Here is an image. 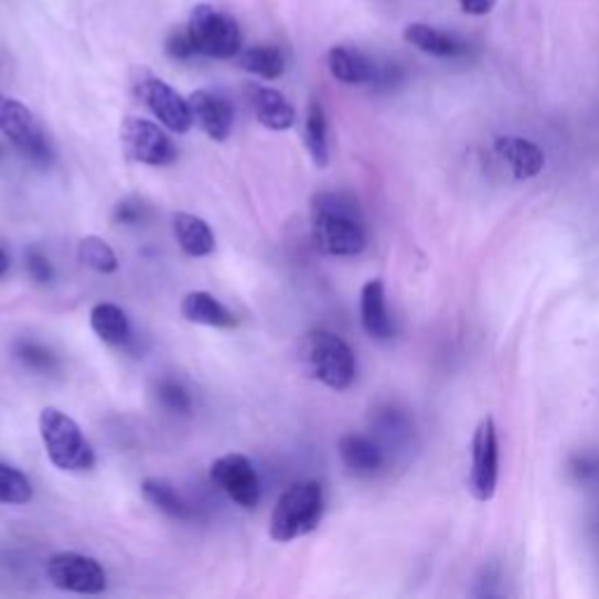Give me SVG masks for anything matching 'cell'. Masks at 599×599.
Masks as SVG:
<instances>
[{
	"instance_id": "cell-13",
	"label": "cell",
	"mask_w": 599,
	"mask_h": 599,
	"mask_svg": "<svg viewBox=\"0 0 599 599\" xmlns=\"http://www.w3.org/2000/svg\"><path fill=\"white\" fill-rule=\"evenodd\" d=\"M494 152L517 181L534 179L546 167L544 150L523 137H499L494 143Z\"/></svg>"
},
{
	"instance_id": "cell-34",
	"label": "cell",
	"mask_w": 599,
	"mask_h": 599,
	"mask_svg": "<svg viewBox=\"0 0 599 599\" xmlns=\"http://www.w3.org/2000/svg\"><path fill=\"white\" fill-rule=\"evenodd\" d=\"M3 152H6V150H3V148H0V158H3Z\"/></svg>"
},
{
	"instance_id": "cell-33",
	"label": "cell",
	"mask_w": 599,
	"mask_h": 599,
	"mask_svg": "<svg viewBox=\"0 0 599 599\" xmlns=\"http://www.w3.org/2000/svg\"><path fill=\"white\" fill-rule=\"evenodd\" d=\"M8 256H6V250L3 248H0V277H3L6 272H8Z\"/></svg>"
},
{
	"instance_id": "cell-28",
	"label": "cell",
	"mask_w": 599,
	"mask_h": 599,
	"mask_svg": "<svg viewBox=\"0 0 599 599\" xmlns=\"http://www.w3.org/2000/svg\"><path fill=\"white\" fill-rule=\"evenodd\" d=\"M14 354L17 359L22 361L26 368L31 371H41V373H50L56 368V356L47 350L45 344L41 342H31V340H19L14 344Z\"/></svg>"
},
{
	"instance_id": "cell-24",
	"label": "cell",
	"mask_w": 599,
	"mask_h": 599,
	"mask_svg": "<svg viewBox=\"0 0 599 599\" xmlns=\"http://www.w3.org/2000/svg\"><path fill=\"white\" fill-rule=\"evenodd\" d=\"M239 64L244 71L265 77V81H277V77L284 75L286 71V60L284 52L275 45H256L248 47L242 56Z\"/></svg>"
},
{
	"instance_id": "cell-10",
	"label": "cell",
	"mask_w": 599,
	"mask_h": 599,
	"mask_svg": "<svg viewBox=\"0 0 599 599\" xmlns=\"http://www.w3.org/2000/svg\"><path fill=\"white\" fill-rule=\"evenodd\" d=\"M211 480L237 506L250 511L260 501V478L244 454H225L211 467Z\"/></svg>"
},
{
	"instance_id": "cell-23",
	"label": "cell",
	"mask_w": 599,
	"mask_h": 599,
	"mask_svg": "<svg viewBox=\"0 0 599 599\" xmlns=\"http://www.w3.org/2000/svg\"><path fill=\"white\" fill-rule=\"evenodd\" d=\"M304 146L309 158L314 160L317 167H325L331 160V150H328V120L321 101H312L307 108V125H304Z\"/></svg>"
},
{
	"instance_id": "cell-21",
	"label": "cell",
	"mask_w": 599,
	"mask_h": 599,
	"mask_svg": "<svg viewBox=\"0 0 599 599\" xmlns=\"http://www.w3.org/2000/svg\"><path fill=\"white\" fill-rule=\"evenodd\" d=\"M89 323L96 338L110 346H122L131 338V325H129L127 314L122 312V307L113 302L94 304L89 312Z\"/></svg>"
},
{
	"instance_id": "cell-31",
	"label": "cell",
	"mask_w": 599,
	"mask_h": 599,
	"mask_svg": "<svg viewBox=\"0 0 599 599\" xmlns=\"http://www.w3.org/2000/svg\"><path fill=\"white\" fill-rule=\"evenodd\" d=\"M113 218L120 225H139L146 221V206L139 200H125L115 206Z\"/></svg>"
},
{
	"instance_id": "cell-17",
	"label": "cell",
	"mask_w": 599,
	"mask_h": 599,
	"mask_svg": "<svg viewBox=\"0 0 599 599\" xmlns=\"http://www.w3.org/2000/svg\"><path fill=\"white\" fill-rule=\"evenodd\" d=\"M328 68H331L335 81L344 85H368L375 83L377 75V64H373L363 52L344 45L328 52Z\"/></svg>"
},
{
	"instance_id": "cell-1",
	"label": "cell",
	"mask_w": 599,
	"mask_h": 599,
	"mask_svg": "<svg viewBox=\"0 0 599 599\" xmlns=\"http://www.w3.org/2000/svg\"><path fill=\"white\" fill-rule=\"evenodd\" d=\"M314 227L312 237L317 248L325 256L352 258L368 246L361 208L356 200L344 192H321L312 200Z\"/></svg>"
},
{
	"instance_id": "cell-30",
	"label": "cell",
	"mask_w": 599,
	"mask_h": 599,
	"mask_svg": "<svg viewBox=\"0 0 599 599\" xmlns=\"http://www.w3.org/2000/svg\"><path fill=\"white\" fill-rule=\"evenodd\" d=\"M26 269L35 284H50L54 279V269L50 258L38 248L26 250Z\"/></svg>"
},
{
	"instance_id": "cell-2",
	"label": "cell",
	"mask_w": 599,
	"mask_h": 599,
	"mask_svg": "<svg viewBox=\"0 0 599 599\" xmlns=\"http://www.w3.org/2000/svg\"><path fill=\"white\" fill-rule=\"evenodd\" d=\"M302 363L309 377L328 389L346 392L356 379V356L352 346L331 331H312L302 342Z\"/></svg>"
},
{
	"instance_id": "cell-5",
	"label": "cell",
	"mask_w": 599,
	"mask_h": 599,
	"mask_svg": "<svg viewBox=\"0 0 599 599\" xmlns=\"http://www.w3.org/2000/svg\"><path fill=\"white\" fill-rule=\"evenodd\" d=\"M185 29L197 54L211 56V60H232L242 50V31L235 17L214 6L200 3L192 8Z\"/></svg>"
},
{
	"instance_id": "cell-14",
	"label": "cell",
	"mask_w": 599,
	"mask_h": 599,
	"mask_svg": "<svg viewBox=\"0 0 599 599\" xmlns=\"http://www.w3.org/2000/svg\"><path fill=\"white\" fill-rule=\"evenodd\" d=\"M248 99L263 127L272 131H286L296 125V108L279 89L258 85L248 87Z\"/></svg>"
},
{
	"instance_id": "cell-7",
	"label": "cell",
	"mask_w": 599,
	"mask_h": 599,
	"mask_svg": "<svg viewBox=\"0 0 599 599\" xmlns=\"http://www.w3.org/2000/svg\"><path fill=\"white\" fill-rule=\"evenodd\" d=\"M120 139L127 158L150 167H167L179 158V150L173 141L154 125L143 118H127L120 127Z\"/></svg>"
},
{
	"instance_id": "cell-15",
	"label": "cell",
	"mask_w": 599,
	"mask_h": 599,
	"mask_svg": "<svg viewBox=\"0 0 599 599\" xmlns=\"http://www.w3.org/2000/svg\"><path fill=\"white\" fill-rule=\"evenodd\" d=\"M361 323L363 331L373 340H392L394 321L386 307L384 284L379 279H371L361 288Z\"/></svg>"
},
{
	"instance_id": "cell-9",
	"label": "cell",
	"mask_w": 599,
	"mask_h": 599,
	"mask_svg": "<svg viewBox=\"0 0 599 599\" xmlns=\"http://www.w3.org/2000/svg\"><path fill=\"white\" fill-rule=\"evenodd\" d=\"M47 578L54 588L77 595H101L108 586L104 567L89 555L56 553L47 563Z\"/></svg>"
},
{
	"instance_id": "cell-19",
	"label": "cell",
	"mask_w": 599,
	"mask_h": 599,
	"mask_svg": "<svg viewBox=\"0 0 599 599\" xmlns=\"http://www.w3.org/2000/svg\"><path fill=\"white\" fill-rule=\"evenodd\" d=\"M181 314L185 321L208 328H235L237 317L206 291H192L181 302Z\"/></svg>"
},
{
	"instance_id": "cell-11",
	"label": "cell",
	"mask_w": 599,
	"mask_h": 599,
	"mask_svg": "<svg viewBox=\"0 0 599 599\" xmlns=\"http://www.w3.org/2000/svg\"><path fill=\"white\" fill-rule=\"evenodd\" d=\"M139 96L154 118H158L169 131L185 133L192 127V122H195L192 120L190 104L177 89L167 85L164 81H158V77H146L139 85Z\"/></svg>"
},
{
	"instance_id": "cell-27",
	"label": "cell",
	"mask_w": 599,
	"mask_h": 599,
	"mask_svg": "<svg viewBox=\"0 0 599 599\" xmlns=\"http://www.w3.org/2000/svg\"><path fill=\"white\" fill-rule=\"evenodd\" d=\"M154 392H158V400L164 410H169L173 415H190L192 413V398L181 382L164 377L158 382V389Z\"/></svg>"
},
{
	"instance_id": "cell-6",
	"label": "cell",
	"mask_w": 599,
	"mask_h": 599,
	"mask_svg": "<svg viewBox=\"0 0 599 599\" xmlns=\"http://www.w3.org/2000/svg\"><path fill=\"white\" fill-rule=\"evenodd\" d=\"M0 131L6 133L10 143L24 154V158L38 167H50L54 160V150L41 125L35 122L33 113L17 99L0 94Z\"/></svg>"
},
{
	"instance_id": "cell-22",
	"label": "cell",
	"mask_w": 599,
	"mask_h": 599,
	"mask_svg": "<svg viewBox=\"0 0 599 599\" xmlns=\"http://www.w3.org/2000/svg\"><path fill=\"white\" fill-rule=\"evenodd\" d=\"M141 492H143L146 501H150L154 509L162 511L164 515H169L173 520L195 517V511H192L188 501L177 490H173L171 482H167L162 478H146L143 485H141Z\"/></svg>"
},
{
	"instance_id": "cell-16",
	"label": "cell",
	"mask_w": 599,
	"mask_h": 599,
	"mask_svg": "<svg viewBox=\"0 0 599 599\" xmlns=\"http://www.w3.org/2000/svg\"><path fill=\"white\" fill-rule=\"evenodd\" d=\"M340 459L354 475H375L384 467V450L368 436L346 434L340 438Z\"/></svg>"
},
{
	"instance_id": "cell-8",
	"label": "cell",
	"mask_w": 599,
	"mask_h": 599,
	"mask_svg": "<svg viewBox=\"0 0 599 599\" xmlns=\"http://www.w3.org/2000/svg\"><path fill=\"white\" fill-rule=\"evenodd\" d=\"M499 482V436L492 417H485L471 440L469 492L475 501H490Z\"/></svg>"
},
{
	"instance_id": "cell-4",
	"label": "cell",
	"mask_w": 599,
	"mask_h": 599,
	"mask_svg": "<svg viewBox=\"0 0 599 599\" xmlns=\"http://www.w3.org/2000/svg\"><path fill=\"white\" fill-rule=\"evenodd\" d=\"M41 438L50 461L60 471H89L94 467V450L81 427L62 410L45 408L38 419Z\"/></svg>"
},
{
	"instance_id": "cell-29",
	"label": "cell",
	"mask_w": 599,
	"mask_h": 599,
	"mask_svg": "<svg viewBox=\"0 0 599 599\" xmlns=\"http://www.w3.org/2000/svg\"><path fill=\"white\" fill-rule=\"evenodd\" d=\"M167 54L171 56V60H177V62H185V60H192V56L197 54L195 45H192L190 41V33L188 29H177V31H171L169 38H167V45H164Z\"/></svg>"
},
{
	"instance_id": "cell-32",
	"label": "cell",
	"mask_w": 599,
	"mask_h": 599,
	"mask_svg": "<svg viewBox=\"0 0 599 599\" xmlns=\"http://www.w3.org/2000/svg\"><path fill=\"white\" fill-rule=\"evenodd\" d=\"M461 3V10L467 14H473V17H482L494 10L496 0H459Z\"/></svg>"
},
{
	"instance_id": "cell-3",
	"label": "cell",
	"mask_w": 599,
	"mask_h": 599,
	"mask_svg": "<svg viewBox=\"0 0 599 599\" xmlns=\"http://www.w3.org/2000/svg\"><path fill=\"white\" fill-rule=\"evenodd\" d=\"M323 517V488L317 480H302L288 488L269 517V536L279 544L312 534Z\"/></svg>"
},
{
	"instance_id": "cell-25",
	"label": "cell",
	"mask_w": 599,
	"mask_h": 599,
	"mask_svg": "<svg viewBox=\"0 0 599 599\" xmlns=\"http://www.w3.org/2000/svg\"><path fill=\"white\" fill-rule=\"evenodd\" d=\"M77 260L99 275H113V272H118V267H120L118 256H115L110 244L94 235L81 239V244H77Z\"/></svg>"
},
{
	"instance_id": "cell-20",
	"label": "cell",
	"mask_w": 599,
	"mask_h": 599,
	"mask_svg": "<svg viewBox=\"0 0 599 599\" xmlns=\"http://www.w3.org/2000/svg\"><path fill=\"white\" fill-rule=\"evenodd\" d=\"M173 237L190 258H204L216 248V237L206 221L192 214H173Z\"/></svg>"
},
{
	"instance_id": "cell-18",
	"label": "cell",
	"mask_w": 599,
	"mask_h": 599,
	"mask_svg": "<svg viewBox=\"0 0 599 599\" xmlns=\"http://www.w3.org/2000/svg\"><path fill=\"white\" fill-rule=\"evenodd\" d=\"M403 38H405V43H410L424 54L438 56V60H457V56L467 52V45L459 43L454 35L440 31L431 24L415 22L410 26H405Z\"/></svg>"
},
{
	"instance_id": "cell-26",
	"label": "cell",
	"mask_w": 599,
	"mask_h": 599,
	"mask_svg": "<svg viewBox=\"0 0 599 599\" xmlns=\"http://www.w3.org/2000/svg\"><path fill=\"white\" fill-rule=\"evenodd\" d=\"M33 488L29 478L22 471L8 467V463H0V504L22 506L29 504Z\"/></svg>"
},
{
	"instance_id": "cell-12",
	"label": "cell",
	"mask_w": 599,
	"mask_h": 599,
	"mask_svg": "<svg viewBox=\"0 0 599 599\" xmlns=\"http://www.w3.org/2000/svg\"><path fill=\"white\" fill-rule=\"evenodd\" d=\"M188 104L192 110V120L202 127L208 139L225 141L229 137L232 127H235V106L225 96L200 89L190 94Z\"/></svg>"
}]
</instances>
